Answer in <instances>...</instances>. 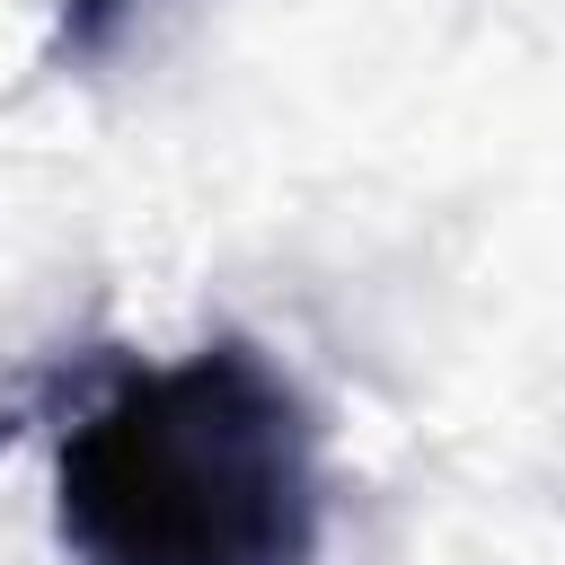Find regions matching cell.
I'll return each mask as SVG.
<instances>
[{
    "mask_svg": "<svg viewBox=\"0 0 565 565\" xmlns=\"http://www.w3.org/2000/svg\"><path fill=\"white\" fill-rule=\"evenodd\" d=\"M62 530L88 565H300L318 450L291 380L247 344L124 380L62 441Z\"/></svg>",
    "mask_w": 565,
    "mask_h": 565,
    "instance_id": "6da1fadb",
    "label": "cell"
},
{
    "mask_svg": "<svg viewBox=\"0 0 565 565\" xmlns=\"http://www.w3.org/2000/svg\"><path fill=\"white\" fill-rule=\"evenodd\" d=\"M141 0H62V53H106Z\"/></svg>",
    "mask_w": 565,
    "mask_h": 565,
    "instance_id": "7a4b0ae2",
    "label": "cell"
}]
</instances>
